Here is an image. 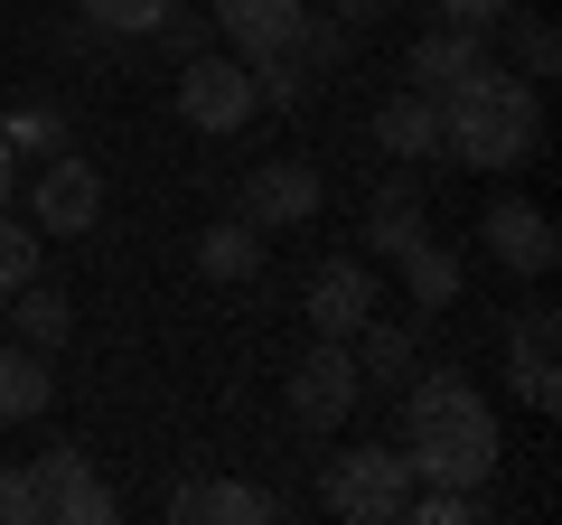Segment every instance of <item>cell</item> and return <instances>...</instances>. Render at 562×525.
Masks as SVG:
<instances>
[{
  "instance_id": "32",
  "label": "cell",
  "mask_w": 562,
  "mask_h": 525,
  "mask_svg": "<svg viewBox=\"0 0 562 525\" xmlns=\"http://www.w3.org/2000/svg\"><path fill=\"white\" fill-rule=\"evenodd\" d=\"M394 10H403V0H394Z\"/></svg>"
},
{
  "instance_id": "14",
  "label": "cell",
  "mask_w": 562,
  "mask_h": 525,
  "mask_svg": "<svg viewBox=\"0 0 562 525\" xmlns=\"http://www.w3.org/2000/svg\"><path fill=\"white\" fill-rule=\"evenodd\" d=\"M479 66H487V29L441 20V29H422V38H413V85H422V94H450V85H469Z\"/></svg>"
},
{
  "instance_id": "9",
  "label": "cell",
  "mask_w": 562,
  "mask_h": 525,
  "mask_svg": "<svg viewBox=\"0 0 562 525\" xmlns=\"http://www.w3.org/2000/svg\"><path fill=\"white\" fill-rule=\"evenodd\" d=\"M94 216H103V179H94V160H76V150H47L38 198H29V225H38V235H85Z\"/></svg>"
},
{
  "instance_id": "2",
  "label": "cell",
  "mask_w": 562,
  "mask_h": 525,
  "mask_svg": "<svg viewBox=\"0 0 562 525\" xmlns=\"http://www.w3.org/2000/svg\"><path fill=\"white\" fill-rule=\"evenodd\" d=\"M431 103H441V160H460V169H525L543 150V94H535V76H506L497 57H487L469 85L431 94Z\"/></svg>"
},
{
  "instance_id": "28",
  "label": "cell",
  "mask_w": 562,
  "mask_h": 525,
  "mask_svg": "<svg viewBox=\"0 0 562 525\" xmlns=\"http://www.w3.org/2000/svg\"><path fill=\"white\" fill-rule=\"evenodd\" d=\"M150 38H160L169 57H198V47H206V20H179V10H169V20L150 29Z\"/></svg>"
},
{
  "instance_id": "24",
  "label": "cell",
  "mask_w": 562,
  "mask_h": 525,
  "mask_svg": "<svg viewBox=\"0 0 562 525\" xmlns=\"http://www.w3.org/2000/svg\"><path fill=\"white\" fill-rule=\"evenodd\" d=\"M38 225H20V216H10V206H0V301H10V291H20V282H38Z\"/></svg>"
},
{
  "instance_id": "19",
  "label": "cell",
  "mask_w": 562,
  "mask_h": 525,
  "mask_svg": "<svg viewBox=\"0 0 562 525\" xmlns=\"http://www.w3.org/2000/svg\"><path fill=\"white\" fill-rule=\"evenodd\" d=\"M47 394H57L47 357L10 338V347H0V423H38V413H47Z\"/></svg>"
},
{
  "instance_id": "5",
  "label": "cell",
  "mask_w": 562,
  "mask_h": 525,
  "mask_svg": "<svg viewBox=\"0 0 562 525\" xmlns=\"http://www.w3.org/2000/svg\"><path fill=\"white\" fill-rule=\"evenodd\" d=\"M262 113L254 94V66L244 57H179V122H198V132H244V122Z\"/></svg>"
},
{
  "instance_id": "20",
  "label": "cell",
  "mask_w": 562,
  "mask_h": 525,
  "mask_svg": "<svg viewBox=\"0 0 562 525\" xmlns=\"http://www.w3.org/2000/svg\"><path fill=\"white\" fill-rule=\"evenodd\" d=\"M10 328H20V347H66V328H76V310H66V291L57 282H20L10 291Z\"/></svg>"
},
{
  "instance_id": "22",
  "label": "cell",
  "mask_w": 562,
  "mask_h": 525,
  "mask_svg": "<svg viewBox=\"0 0 562 525\" xmlns=\"http://www.w3.org/2000/svg\"><path fill=\"white\" fill-rule=\"evenodd\" d=\"M76 10H85L94 38H150V29L169 20V0H76Z\"/></svg>"
},
{
  "instance_id": "13",
  "label": "cell",
  "mask_w": 562,
  "mask_h": 525,
  "mask_svg": "<svg viewBox=\"0 0 562 525\" xmlns=\"http://www.w3.org/2000/svg\"><path fill=\"white\" fill-rule=\"evenodd\" d=\"M169 516L179 525H272L281 498L272 488H244V479H188L179 498H169Z\"/></svg>"
},
{
  "instance_id": "21",
  "label": "cell",
  "mask_w": 562,
  "mask_h": 525,
  "mask_svg": "<svg viewBox=\"0 0 562 525\" xmlns=\"http://www.w3.org/2000/svg\"><path fill=\"white\" fill-rule=\"evenodd\" d=\"M347 357H357V376H366V384H403V376H413V328L366 320L357 338H347Z\"/></svg>"
},
{
  "instance_id": "17",
  "label": "cell",
  "mask_w": 562,
  "mask_h": 525,
  "mask_svg": "<svg viewBox=\"0 0 562 525\" xmlns=\"http://www.w3.org/2000/svg\"><path fill=\"white\" fill-rule=\"evenodd\" d=\"M394 262H403V291H413L422 320H431V310H450V301H460V282H469V262L450 254V244H431V235H422L413 254H394Z\"/></svg>"
},
{
  "instance_id": "1",
  "label": "cell",
  "mask_w": 562,
  "mask_h": 525,
  "mask_svg": "<svg viewBox=\"0 0 562 525\" xmlns=\"http://www.w3.org/2000/svg\"><path fill=\"white\" fill-rule=\"evenodd\" d=\"M403 460L413 479H441V488H487L497 479V413L487 394L460 376V366H431V376H403Z\"/></svg>"
},
{
  "instance_id": "27",
  "label": "cell",
  "mask_w": 562,
  "mask_h": 525,
  "mask_svg": "<svg viewBox=\"0 0 562 525\" xmlns=\"http://www.w3.org/2000/svg\"><path fill=\"white\" fill-rule=\"evenodd\" d=\"M0 525H38V488H29V460L0 469Z\"/></svg>"
},
{
  "instance_id": "18",
  "label": "cell",
  "mask_w": 562,
  "mask_h": 525,
  "mask_svg": "<svg viewBox=\"0 0 562 525\" xmlns=\"http://www.w3.org/2000/svg\"><path fill=\"white\" fill-rule=\"evenodd\" d=\"M198 272H206V282H254V272H262V225L216 216V225L198 235Z\"/></svg>"
},
{
  "instance_id": "4",
  "label": "cell",
  "mask_w": 562,
  "mask_h": 525,
  "mask_svg": "<svg viewBox=\"0 0 562 525\" xmlns=\"http://www.w3.org/2000/svg\"><path fill=\"white\" fill-rule=\"evenodd\" d=\"M357 394H366V376H357V357H347V338H310V357L281 384V404H291L301 432H338L347 413H357Z\"/></svg>"
},
{
  "instance_id": "6",
  "label": "cell",
  "mask_w": 562,
  "mask_h": 525,
  "mask_svg": "<svg viewBox=\"0 0 562 525\" xmlns=\"http://www.w3.org/2000/svg\"><path fill=\"white\" fill-rule=\"evenodd\" d=\"M29 488H38V525H113L122 516V498L94 479V460L66 450V442L29 460Z\"/></svg>"
},
{
  "instance_id": "3",
  "label": "cell",
  "mask_w": 562,
  "mask_h": 525,
  "mask_svg": "<svg viewBox=\"0 0 562 525\" xmlns=\"http://www.w3.org/2000/svg\"><path fill=\"white\" fill-rule=\"evenodd\" d=\"M403 498H413V460L384 442H357L319 469V506L347 525H403Z\"/></svg>"
},
{
  "instance_id": "10",
  "label": "cell",
  "mask_w": 562,
  "mask_h": 525,
  "mask_svg": "<svg viewBox=\"0 0 562 525\" xmlns=\"http://www.w3.org/2000/svg\"><path fill=\"white\" fill-rule=\"evenodd\" d=\"M301 310H310V328H319V338H357V328L375 320V272H366L357 254H328L319 272H310Z\"/></svg>"
},
{
  "instance_id": "25",
  "label": "cell",
  "mask_w": 562,
  "mask_h": 525,
  "mask_svg": "<svg viewBox=\"0 0 562 525\" xmlns=\"http://www.w3.org/2000/svg\"><path fill=\"white\" fill-rule=\"evenodd\" d=\"M403 516H413V525H469V516H487V498H479V488L422 479V498H403Z\"/></svg>"
},
{
  "instance_id": "16",
  "label": "cell",
  "mask_w": 562,
  "mask_h": 525,
  "mask_svg": "<svg viewBox=\"0 0 562 525\" xmlns=\"http://www.w3.org/2000/svg\"><path fill=\"white\" fill-rule=\"evenodd\" d=\"M357 235H366V254H384V262H394V254H413V244L431 235V225H422V188H413V169H403L394 188H375V206H366V225H357Z\"/></svg>"
},
{
  "instance_id": "12",
  "label": "cell",
  "mask_w": 562,
  "mask_h": 525,
  "mask_svg": "<svg viewBox=\"0 0 562 525\" xmlns=\"http://www.w3.org/2000/svg\"><path fill=\"white\" fill-rule=\"evenodd\" d=\"M375 150H384V160H403V169L441 160V103L422 94V85L384 94V103H375Z\"/></svg>"
},
{
  "instance_id": "26",
  "label": "cell",
  "mask_w": 562,
  "mask_h": 525,
  "mask_svg": "<svg viewBox=\"0 0 562 525\" xmlns=\"http://www.w3.org/2000/svg\"><path fill=\"white\" fill-rule=\"evenodd\" d=\"M497 29L516 38V76H535V85H543V76L562 66V38H553V20H516V10H506Z\"/></svg>"
},
{
  "instance_id": "15",
  "label": "cell",
  "mask_w": 562,
  "mask_h": 525,
  "mask_svg": "<svg viewBox=\"0 0 562 525\" xmlns=\"http://www.w3.org/2000/svg\"><path fill=\"white\" fill-rule=\"evenodd\" d=\"M301 10L310 0H216V29L235 38V57H272V47H291Z\"/></svg>"
},
{
  "instance_id": "11",
  "label": "cell",
  "mask_w": 562,
  "mask_h": 525,
  "mask_svg": "<svg viewBox=\"0 0 562 525\" xmlns=\"http://www.w3.org/2000/svg\"><path fill=\"white\" fill-rule=\"evenodd\" d=\"M479 235H487V254H497L506 272H525V282H543V272L562 262V235H553V216H543V206H525V198H497Z\"/></svg>"
},
{
  "instance_id": "30",
  "label": "cell",
  "mask_w": 562,
  "mask_h": 525,
  "mask_svg": "<svg viewBox=\"0 0 562 525\" xmlns=\"http://www.w3.org/2000/svg\"><path fill=\"white\" fill-rule=\"evenodd\" d=\"M384 10H394V0H328V20H338V29H366V20H384Z\"/></svg>"
},
{
  "instance_id": "23",
  "label": "cell",
  "mask_w": 562,
  "mask_h": 525,
  "mask_svg": "<svg viewBox=\"0 0 562 525\" xmlns=\"http://www.w3.org/2000/svg\"><path fill=\"white\" fill-rule=\"evenodd\" d=\"M0 142L20 150V160H47V150H66V113H47V103H20V113L0 122Z\"/></svg>"
},
{
  "instance_id": "8",
  "label": "cell",
  "mask_w": 562,
  "mask_h": 525,
  "mask_svg": "<svg viewBox=\"0 0 562 525\" xmlns=\"http://www.w3.org/2000/svg\"><path fill=\"white\" fill-rule=\"evenodd\" d=\"M562 310H525L516 328H506V384H516V404L553 413L562 404Z\"/></svg>"
},
{
  "instance_id": "7",
  "label": "cell",
  "mask_w": 562,
  "mask_h": 525,
  "mask_svg": "<svg viewBox=\"0 0 562 525\" xmlns=\"http://www.w3.org/2000/svg\"><path fill=\"white\" fill-rule=\"evenodd\" d=\"M244 225H262V235H281V225H310L319 216V169L310 160H254L244 169Z\"/></svg>"
},
{
  "instance_id": "31",
  "label": "cell",
  "mask_w": 562,
  "mask_h": 525,
  "mask_svg": "<svg viewBox=\"0 0 562 525\" xmlns=\"http://www.w3.org/2000/svg\"><path fill=\"white\" fill-rule=\"evenodd\" d=\"M10 198H20V150L0 142V206H10Z\"/></svg>"
},
{
  "instance_id": "29",
  "label": "cell",
  "mask_w": 562,
  "mask_h": 525,
  "mask_svg": "<svg viewBox=\"0 0 562 525\" xmlns=\"http://www.w3.org/2000/svg\"><path fill=\"white\" fill-rule=\"evenodd\" d=\"M516 0H441V20H460V29H497Z\"/></svg>"
}]
</instances>
